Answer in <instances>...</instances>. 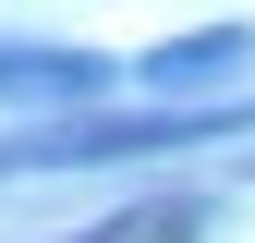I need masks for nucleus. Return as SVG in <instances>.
<instances>
[{"label": "nucleus", "instance_id": "1", "mask_svg": "<svg viewBox=\"0 0 255 243\" xmlns=\"http://www.w3.org/2000/svg\"><path fill=\"white\" fill-rule=\"evenodd\" d=\"M243 61H255V24H195V37H170L146 61V85L158 98H195V85H231Z\"/></svg>", "mask_w": 255, "mask_h": 243}, {"label": "nucleus", "instance_id": "2", "mask_svg": "<svg viewBox=\"0 0 255 243\" xmlns=\"http://www.w3.org/2000/svg\"><path fill=\"white\" fill-rule=\"evenodd\" d=\"M98 61L85 49H0V98H85Z\"/></svg>", "mask_w": 255, "mask_h": 243}]
</instances>
